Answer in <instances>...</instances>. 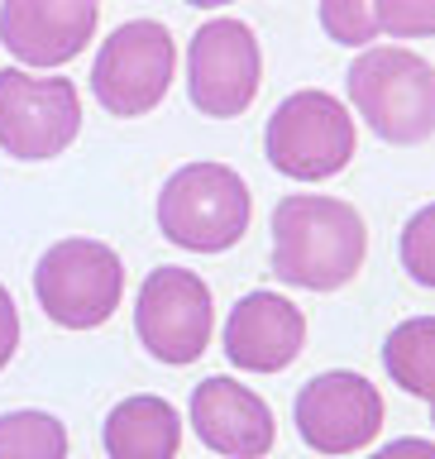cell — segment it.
Wrapping results in <instances>:
<instances>
[{
  "instance_id": "obj_1",
  "label": "cell",
  "mask_w": 435,
  "mask_h": 459,
  "mask_svg": "<svg viewBox=\"0 0 435 459\" xmlns=\"http://www.w3.org/2000/svg\"><path fill=\"white\" fill-rule=\"evenodd\" d=\"M369 254V225L350 201L292 192L273 206V273L287 287L340 292L359 278Z\"/></svg>"
},
{
  "instance_id": "obj_2",
  "label": "cell",
  "mask_w": 435,
  "mask_h": 459,
  "mask_svg": "<svg viewBox=\"0 0 435 459\" xmlns=\"http://www.w3.org/2000/svg\"><path fill=\"white\" fill-rule=\"evenodd\" d=\"M354 110L383 143L412 149L435 134V67L412 48H364L344 72Z\"/></svg>"
},
{
  "instance_id": "obj_3",
  "label": "cell",
  "mask_w": 435,
  "mask_h": 459,
  "mask_svg": "<svg viewBox=\"0 0 435 459\" xmlns=\"http://www.w3.org/2000/svg\"><path fill=\"white\" fill-rule=\"evenodd\" d=\"M254 192L225 163H187L158 192V230L192 254H225L249 230Z\"/></svg>"
},
{
  "instance_id": "obj_4",
  "label": "cell",
  "mask_w": 435,
  "mask_h": 459,
  "mask_svg": "<svg viewBox=\"0 0 435 459\" xmlns=\"http://www.w3.org/2000/svg\"><path fill=\"white\" fill-rule=\"evenodd\" d=\"M354 115L330 91H292L278 100L264 129L268 163L292 182H326L354 158Z\"/></svg>"
},
{
  "instance_id": "obj_5",
  "label": "cell",
  "mask_w": 435,
  "mask_h": 459,
  "mask_svg": "<svg viewBox=\"0 0 435 459\" xmlns=\"http://www.w3.org/2000/svg\"><path fill=\"white\" fill-rule=\"evenodd\" d=\"M34 297L53 325L96 330L125 297V264L100 239H57L34 268Z\"/></svg>"
},
{
  "instance_id": "obj_6",
  "label": "cell",
  "mask_w": 435,
  "mask_h": 459,
  "mask_svg": "<svg viewBox=\"0 0 435 459\" xmlns=\"http://www.w3.org/2000/svg\"><path fill=\"white\" fill-rule=\"evenodd\" d=\"M172 72H178V48H172L168 24L129 20L96 48L91 91L110 115L135 120V115H149L168 96Z\"/></svg>"
},
{
  "instance_id": "obj_7",
  "label": "cell",
  "mask_w": 435,
  "mask_h": 459,
  "mask_svg": "<svg viewBox=\"0 0 435 459\" xmlns=\"http://www.w3.org/2000/svg\"><path fill=\"white\" fill-rule=\"evenodd\" d=\"M82 129V100L67 77H29L20 67L0 72V149L14 163L57 158Z\"/></svg>"
},
{
  "instance_id": "obj_8",
  "label": "cell",
  "mask_w": 435,
  "mask_h": 459,
  "mask_svg": "<svg viewBox=\"0 0 435 459\" xmlns=\"http://www.w3.org/2000/svg\"><path fill=\"white\" fill-rule=\"evenodd\" d=\"M264 82V53L244 20H211L187 48V96L211 120H235L254 106Z\"/></svg>"
},
{
  "instance_id": "obj_9",
  "label": "cell",
  "mask_w": 435,
  "mask_h": 459,
  "mask_svg": "<svg viewBox=\"0 0 435 459\" xmlns=\"http://www.w3.org/2000/svg\"><path fill=\"white\" fill-rule=\"evenodd\" d=\"M135 325L139 340L158 364H196L211 344L215 307H211V287L196 278L192 268H153L139 287L135 301Z\"/></svg>"
},
{
  "instance_id": "obj_10",
  "label": "cell",
  "mask_w": 435,
  "mask_h": 459,
  "mask_svg": "<svg viewBox=\"0 0 435 459\" xmlns=\"http://www.w3.org/2000/svg\"><path fill=\"white\" fill-rule=\"evenodd\" d=\"M297 436L311 445L316 455H354L364 445L378 440L383 430V393L373 387L364 373L350 368H330L316 373V378L297 393L292 407Z\"/></svg>"
},
{
  "instance_id": "obj_11",
  "label": "cell",
  "mask_w": 435,
  "mask_h": 459,
  "mask_svg": "<svg viewBox=\"0 0 435 459\" xmlns=\"http://www.w3.org/2000/svg\"><path fill=\"white\" fill-rule=\"evenodd\" d=\"M100 0H0V43L24 67H63L96 39Z\"/></svg>"
},
{
  "instance_id": "obj_12",
  "label": "cell",
  "mask_w": 435,
  "mask_h": 459,
  "mask_svg": "<svg viewBox=\"0 0 435 459\" xmlns=\"http://www.w3.org/2000/svg\"><path fill=\"white\" fill-rule=\"evenodd\" d=\"M192 430L225 459H264L278 440L268 402L235 378H206L192 393Z\"/></svg>"
},
{
  "instance_id": "obj_13",
  "label": "cell",
  "mask_w": 435,
  "mask_h": 459,
  "mask_svg": "<svg viewBox=\"0 0 435 459\" xmlns=\"http://www.w3.org/2000/svg\"><path fill=\"white\" fill-rule=\"evenodd\" d=\"M307 344V316L278 292H249L225 321V359L244 373H283Z\"/></svg>"
},
{
  "instance_id": "obj_14",
  "label": "cell",
  "mask_w": 435,
  "mask_h": 459,
  "mask_svg": "<svg viewBox=\"0 0 435 459\" xmlns=\"http://www.w3.org/2000/svg\"><path fill=\"white\" fill-rule=\"evenodd\" d=\"M100 445L110 459H178L182 450V416L168 397L135 393L110 407L100 426Z\"/></svg>"
},
{
  "instance_id": "obj_15",
  "label": "cell",
  "mask_w": 435,
  "mask_h": 459,
  "mask_svg": "<svg viewBox=\"0 0 435 459\" xmlns=\"http://www.w3.org/2000/svg\"><path fill=\"white\" fill-rule=\"evenodd\" d=\"M383 368L412 397H435V316H412L383 340Z\"/></svg>"
},
{
  "instance_id": "obj_16",
  "label": "cell",
  "mask_w": 435,
  "mask_h": 459,
  "mask_svg": "<svg viewBox=\"0 0 435 459\" xmlns=\"http://www.w3.org/2000/svg\"><path fill=\"white\" fill-rule=\"evenodd\" d=\"M0 459H67V426L48 411H5Z\"/></svg>"
},
{
  "instance_id": "obj_17",
  "label": "cell",
  "mask_w": 435,
  "mask_h": 459,
  "mask_svg": "<svg viewBox=\"0 0 435 459\" xmlns=\"http://www.w3.org/2000/svg\"><path fill=\"white\" fill-rule=\"evenodd\" d=\"M321 29H326V39L344 43V48H369L383 34L373 0H321Z\"/></svg>"
},
{
  "instance_id": "obj_18",
  "label": "cell",
  "mask_w": 435,
  "mask_h": 459,
  "mask_svg": "<svg viewBox=\"0 0 435 459\" xmlns=\"http://www.w3.org/2000/svg\"><path fill=\"white\" fill-rule=\"evenodd\" d=\"M397 254H402V268H407L412 282L435 287V201L422 206L407 225H402Z\"/></svg>"
},
{
  "instance_id": "obj_19",
  "label": "cell",
  "mask_w": 435,
  "mask_h": 459,
  "mask_svg": "<svg viewBox=\"0 0 435 459\" xmlns=\"http://www.w3.org/2000/svg\"><path fill=\"white\" fill-rule=\"evenodd\" d=\"M373 14L393 39H435V0H373Z\"/></svg>"
},
{
  "instance_id": "obj_20",
  "label": "cell",
  "mask_w": 435,
  "mask_h": 459,
  "mask_svg": "<svg viewBox=\"0 0 435 459\" xmlns=\"http://www.w3.org/2000/svg\"><path fill=\"white\" fill-rule=\"evenodd\" d=\"M14 350H20V311H14V297L0 282V368L14 359Z\"/></svg>"
},
{
  "instance_id": "obj_21",
  "label": "cell",
  "mask_w": 435,
  "mask_h": 459,
  "mask_svg": "<svg viewBox=\"0 0 435 459\" xmlns=\"http://www.w3.org/2000/svg\"><path fill=\"white\" fill-rule=\"evenodd\" d=\"M373 459H435V445L422 440V436H402V440H393V445H383Z\"/></svg>"
},
{
  "instance_id": "obj_22",
  "label": "cell",
  "mask_w": 435,
  "mask_h": 459,
  "mask_svg": "<svg viewBox=\"0 0 435 459\" xmlns=\"http://www.w3.org/2000/svg\"><path fill=\"white\" fill-rule=\"evenodd\" d=\"M187 5H196V10H221V5H230V0H187Z\"/></svg>"
},
{
  "instance_id": "obj_23",
  "label": "cell",
  "mask_w": 435,
  "mask_h": 459,
  "mask_svg": "<svg viewBox=\"0 0 435 459\" xmlns=\"http://www.w3.org/2000/svg\"><path fill=\"white\" fill-rule=\"evenodd\" d=\"M431 421H435V397H431Z\"/></svg>"
}]
</instances>
